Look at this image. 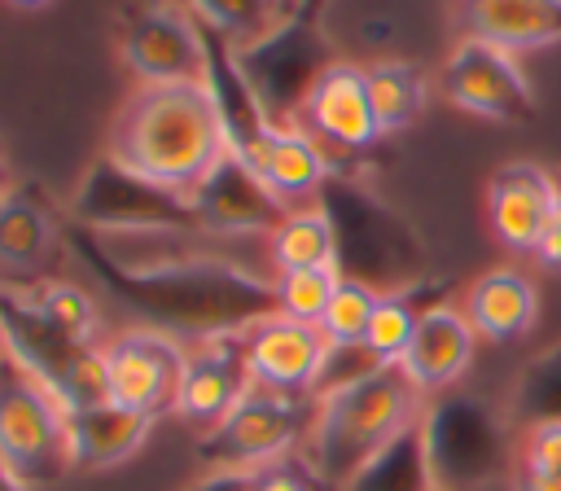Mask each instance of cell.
Instances as JSON below:
<instances>
[{"mask_svg":"<svg viewBox=\"0 0 561 491\" xmlns=\"http://www.w3.org/2000/svg\"><path fill=\"white\" fill-rule=\"evenodd\" d=\"M561 202L557 171L539 162H504L486 184V228L508 254H535Z\"/></svg>","mask_w":561,"mask_h":491,"instance_id":"14","label":"cell"},{"mask_svg":"<svg viewBox=\"0 0 561 491\" xmlns=\"http://www.w3.org/2000/svg\"><path fill=\"white\" fill-rule=\"evenodd\" d=\"M123 66L131 70L136 88L162 83H202L206 79V48L193 13L175 0H145L123 18L118 35Z\"/></svg>","mask_w":561,"mask_h":491,"instance_id":"11","label":"cell"},{"mask_svg":"<svg viewBox=\"0 0 561 491\" xmlns=\"http://www.w3.org/2000/svg\"><path fill=\"white\" fill-rule=\"evenodd\" d=\"M9 184H4V153H0V193H4Z\"/></svg>","mask_w":561,"mask_h":491,"instance_id":"40","label":"cell"},{"mask_svg":"<svg viewBox=\"0 0 561 491\" xmlns=\"http://www.w3.org/2000/svg\"><path fill=\"white\" fill-rule=\"evenodd\" d=\"M465 316L482 342H517L539 320V285L522 267H491L465 289Z\"/></svg>","mask_w":561,"mask_h":491,"instance_id":"23","label":"cell"},{"mask_svg":"<svg viewBox=\"0 0 561 491\" xmlns=\"http://www.w3.org/2000/svg\"><path fill=\"white\" fill-rule=\"evenodd\" d=\"M377 298H381V289L342 276L333 298H329V307H324V316H320V333L329 338V346H364V333H368V320L377 311Z\"/></svg>","mask_w":561,"mask_h":491,"instance_id":"31","label":"cell"},{"mask_svg":"<svg viewBox=\"0 0 561 491\" xmlns=\"http://www.w3.org/2000/svg\"><path fill=\"white\" fill-rule=\"evenodd\" d=\"M478 351V333L460 302H430L416 320L412 346L403 355V373L425 399H443L456 390V381L469 373Z\"/></svg>","mask_w":561,"mask_h":491,"instance_id":"20","label":"cell"},{"mask_svg":"<svg viewBox=\"0 0 561 491\" xmlns=\"http://www.w3.org/2000/svg\"><path fill=\"white\" fill-rule=\"evenodd\" d=\"M188 491H250V473L245 469H210Z\"/></svg>","mask_w":561,"mask_h":491,"instance_id":"35","label":"cell"},{"mask_svg":"<svg viewBox=\"0 0 561 491\" xmlns=\"http://www.w3.org/2000/svg\"><path fill=\"white\" fill-rule=\"evenodd\" d=\"M267 259H272L276 276L337 267V232H333L329 215L316 202L298 206V210H285V219L267 232Z\"/></svg>","mask_w":561,"mask_h":491,"instance_id":"25","label":"cell"},{"mask_svg":"<svg viewBox=\"0 0 561 491\" xmlns=\"http://www.w3.org/2000/svg\"><path fill=\"white\" fill-rule=\"evenodd\" d=\"M298 127L311 132L320 145H333V149H346V153L373 149L381 140V127H377V114H373L364 66L333 61L316 79V88L307 92V101L298 110Z\"/></svg>","mask_w":561,"mask_h":491,"instance_id":"18","label":"cell"},{"mask_svg":"<svg viewBox=\"0 0 561 491\" xmlns=\"http://www.w3.org/2000/svg\"><path fill=\"white\" fill-rule=\"evenodd\" d=\"M66 246L145 329L180 342L245 333L276 311L267 237H215L206 228L92 232L66 219Z\"/></svg>","mask_w":561,"mask_h":491,"instance_id":"1","label":"cell"},{"mask_svg":"<svg viewBox=\"0 0 561 491\" xmlns=\"http://www.w3.org/2000/svg\"><path fill=\"white\" fill-rule=\"evenodd\" d=\"M337 281H342L337 267L285 272V276H276V311L280 316H294V320H307V324H320V316H324Z\"/></svg>","mask_w":561,"mask_h":491,"instance_id":"32","label":"cell"},{"mask_svg":"<svg viewBox=\"0 0 561 491\" xmlns=\"http://www.w3.org/2000/svg\"><path fill=\"white\" fill-rule=\"evenodd\" d=\"M70 219L92 232H171V228H202L193 215V202L175 189H162L127 167H118L110 153H101L75 202Z\"/></svg>","mask_w":561,"mask_h":491,"instance_id":"9","label":"cell"},{"mask_svg":"<svg viewBox=\"0 0 561 491\" xmlns=\"http://www.w3.org/2000/svg\"><path fill=\"white\" fill-rule=\"evenodd\" d=\"M0 469L22 491H44L75 469L70 412L9 355L0 359Z\"/></svg>","mask_w":561,"mask_h":491,"instance_id":"5","label":"cell"},{"mask_svg":"<svg viewBox=\"0 0 561 491\" xmlns=\"http://www.w3.org/2000/svg\"><path fill=\"white\" fill-rule=\"evenodd\" d=\"M0 342L4 355L31 373L66 412L105 403V342H83L53 324L18 285L0 281Z\"/></svg>","mask_w":561,"mask_h":491,"instance_id":"4","label":"cell"},{"mask_svg":"<svg viewBox=\"0 0 561 491\" xmlns=\"http://www.w3.org/2000/svg\"><path fill=\"white\" fill-rule=\"evenodd\" d=\"M320 4L324 0H294V9L267 35L237 48V66L245 83L276 123H298L307 92L337 61L320 31Z\"/></svg>","mask_w":561,"mask_h":491,"instance_id":"6","label":"cell"},{"mask_svg":"<svg viewBox=\"0 0 561 491\" xmlns=\"http://www.w3.org/2000/svg\"><path fill=\"white\" fill-rule=\"evenodd\" d=\"M184 13H193L197 22H206V26H215L224 39H232L237 48L241 44H250V39H259V35H267L289 9H294V0L285 4V0H175Z\"/></svg>","mask_w":561,"mask_h":491,"instance_id":"28","label":"cell"},{"mask_svg":"<svg viewBox=\"0 0 561 491\" xmlns=\"http://www.w3.org/2000/svg\"><path fill=\"white\" fill-rule=\"evenodd\" d=\"M434 491H443V487H434Z\"/></svg>","mask_w":561,"mask_h":491,"instance_id":"42","label":"cell"},{"mask_svg":"<svg viewBox=\"0 0 561 491\" xmlns=\"http://www.w3.org/2000/svg\"><path fill=\"white\" fill-rule=\"evenodd\" d=\"M0 491H22V487H18V482H13V478L0 469Z\"/></svg>","mask_w":561,"mask_h":491,"instance_id":"39","label":"cell"},{"mask_svg":"<svg viewBox=\"0 0 561 491\" xmlns=\"http://www.w3.org/2000/svg\"><path fill=\"white\" fill-rule=\"evenodd\" d=\"M250 491H316V478H311L302 465L280 460V465L254 469V473H250Z\"/></svg>","mask_w":561,"mask_h":491,"instance_id":"34","label":"cell"},{"mask_svg":"<svg viewBox=\"0 0 561 491\" xmlns=\"http://www.w3.org/2000/svg\"><path fill=\"white\" fill-rule=\"evenodd\" d=\"M188 202L197 224L215 237H267L289 210L237 153H224Z\"/></svg>","mask_w":561,"mask_h":491,"instance_id":"15","label":"cell"},{"mask_svg":"<svg viewBox=\"0 0 561 491\" xmlns=\"http://www.w3.org/2000/svg\"><path fill=\"white\" fill-rule=\"evenodd\" d=\"M188 346L162 329H123L105 342V399L145 416H167L180 403Z\"/></svg>","mask_w":561,"mask_h":491,"instance_id":"10","label":"cell"},{"mask_svg":"<svg viewBox=\"0 0 561 491\" xmlns=\"http://www.w3.org/2000/svg\"><path fill=\"white\" fill-rule=\"evenodd\" d=\"M508 473H561V416H530L513 443Z\"/></svg>","mask_w":561,"mask_h":491,"instance_id":"33","label":"cell"},{"mask_svg":"<svg viewBox=\"0 0 561 491\" xmlns=\"http://www.w3.org/2000/svg\"><path fill=\"white\" fill-rule=\"evenodd\" d=\"M346 491H434V473H430L421 425L408 430L399 443H390Z\"/></svg>","mask_w":561,"mask_h":491,"instance_id":"27","label":"cell"},{"mask_svg":"<svg viewBox=\"0 0 561 491\" xmlns=\"http://www.w3.org/2000/svg\"><path fill=\"white\" fill-rule=\"evenodd\" d=\"M557 180H561V171H557ZM535 259H539L543 267H561V202H557V215H552V224H548V232H543Z\"/></svg>","mask_w":561,"mask_h":491,"instance_id":"36","label":"cell"},{"mask_svg":"<svg viewBox=\"0 0 561 491\" xmlns=\"http://www.w3.org/2000/svg\"><path fill=\"white\" fill-rule=\"evenodd\" d=\"M184 346H188V364H184L175 416H184L188 425L210 434L254 386L250 368H245V342H241V333H219V338H202V342H184Z\"/></svg>","mask_w":561,"mask_h":491,"instance_id":"19","label":"cell"},{"mask_svg":"<svg viewBox=\"0 0 561 491\" xmlns=\"http://www.w3.org/2000/svg\"><path fill=\"white\" fill-rule=\"evenodd\" d=\"M57 241H66V215L53 206V197L31 180L9 184L0 193V267L13 272L4 285L44 281Z\"/></svg>","mask_w":561,"mask_h":491,"instance_id":"17","label":"cell"},{"mask_svg":"<svg viewBox=\"0 0 561 491\" xmlns=\"http://www.w3.org/2000/svg\"><path fill=\"white\" fill-rule=\"evenodd\" d=\"M9 4H18V9H44V4H53V0H9Z\"/></svg>","mask_w":561,"mask_h":491,"instance_id":"38","label":"cell"},{"mask_svg":"<svg viewBox=\"0 0 561 491\" xmlns=\"http://www.w3.org/2000/svg\"><path fill=\"white\" fill-rule=\"evenodd\" d=\"M245 167H250L289 210L311 206V202L320 197V189L329 184V175H333V162H329L324 145H320L311 132H302L298 123H280V127L267 136V145H263Z\"/></svg>","mask_w":561,"mask_h":491,"instance_id":"22","label":"cell"},{"mask_svg":"<svg viewBox=\"0 0 561 491\" xmlns=\"http://www.w3.org/2000/svg\"><path fill=\"white\" fill-rule=\"evenodd\" d=\"M364 75H368V96H373V114H377L381 136L408 132V127L421 118L425 96H430L421 66H416V61H399V57H390V61H373V66H364Z\"/></svg>","mask_w":561,"mask_h":491,"instance_id":"26","label":"cell"},{"mask_svg":"<svg viewBox=\"0 0 561 491\" xmlns=\"http://www.w3.org/2000/svg\"><path fill=\"white\" fill-rule=\"evenodd\" d=\"M0 359H4V342H0Z\"/></svg>","mask_w":561,"mask_h":491,"instance_id":"41","label":"cell"},{"mask_svg":"<svg viewBox=\"0 0 561 491\" xmlns=\"http://www.w3.org/2000/svg\"><path fill=\"white\" fill-rule=\"evenodd\" d=\"M421 434H425V456H430L434 487H443V491H456V482L482 478V469L500 456L495 425L469 399H451V395L430 399Z\"/></svg>","mask_w":561,"mask_h":491,"instance_id":"16","label":"cell"},{"mask_svg":"<svg viewBox=\"0 0 561 491\" xmlns=\"http://www.w3.org/2000/svg\"><path fill=\"white\" fill-rule=\"evenodd\" d=\"M316 206L329 215L333 232H337V272L351 281H364L381 294L390 289H408V237L403 224L355 180H346L342 171L329 175V184L320 189Z\"/></svg>","mask_w":561,"mask_h":491,"instance_id":"7","label":"cell"},{"mask_svg":"<svg viewBox=\"0 0 561 491\" xmlns=\"http://www.w3.org/2000/svg\"><path fill=\"white\" fill-rule=\"evenodd\" d=\"M105 153L118 167L188 197L228 153L224 118L215 110L210 88L206 83L136 88L110 127Z\"/></svg>","mask_w":561,"mask_h":491,"instance_id":"2","label":"cell"},{"mask_svg":"<svg viewBox=\"0 0 561 491\" xmlns=\"http://www.w3.org/2000/svg\"><path fill=\"white\" fill-rule=\"evenodd\" d=\"M513 491H561V473H508Z\"/></svg>","mask_w":561,"mask_h":491,"instance_id":"37","label":"cell"},{"mask_svg":"<svg viewBox=\"0 0 561 491\" xmlns=\"http://www.w3.org/2000/svg\"><path fill=\"white\" fill-rule=\"evenodd\" d=\"M443 96L473 114V118H491V123H526L535 118L539 101L535 88L522 70V61L486 39H456V48L443 61Z\"/></svg>","mask_w":561,"mask_h":491,"instance_id":"12","label":"cell"},{"mask_svg":"<svg viewBox=\"0 0 561 491\" xmlns=\"http://www.w3.org/2000/svg\"><path fill=\"white\" fill-rule=\"evenodd\" d=\"M241 342H245V368L254 386L276 395H298V399L316 395V381L329 359V338L320 333V324L272 311L259 324H250Z\"/></svg>","mask_w":561,"mask_h":491,"instance_id":"13","label":"cell"},{"mask_svg":"<svg viewBox=\"0 0 561 491\" xmlns=\"http://www.w3.org/2000/svg\"><path fill=\"white\" fill-rule=\"evenodd\" d=\"M311 412L316 399L250 386L245 399L202 438V460L210 469H245V473L280 465L302 447L311 430Z\"/></svg>","mask_w":561,"mask_h":491,"instance_id":"8","label":"cell"},{"mask_svg":"<svg viewBox=\"0 0 561 491\" xmlns=\"http://www.w3.org/2000/svg\"><path fill=\"white\" fill-rule=\"evenodd\" d=\"M425 307L430 302H416V285L381 294L377 311L368 320V333H364V351L377 364H403V355L412 346V333H416V320H421Z\"/></svg>","mask_w":561,"mask_h":491,"instance_id":"29","label":"cell"},{"mask_svg":"<svg viewBox=\"0 0 561 491\" xmlns=\"http://www.w3.org/2000/svg\"><path fill=\"white\" fill-rule=\"evenodd\" d=\"M153 416L118 408V403H92L70 412V456L75 469H114L123 460H131L140 452V443L149 438Z\"/></svg>","mask_w":561,"mask_h":491,"instance_id":"24","label":"cell"},{"mask_svg":"<svg viewBox=\"0 0 561 491\" xmlns=\"http://www.w3.org/2000/svg\"><path fill=\"white\" fill-rule=\"evenodd\" d=\"M425 408L430 399L412 386L399 364L373 368L368 377L316 399L298 465L316 478V487L346 491L390 443H399L425 421Z\"/></svg>","mask_w":561,"mask_h":491,"instance_id":"3","label":"cell"},{"mask_svg":"<svg viewBox=\"0 0 561 491\" xmlns=\"http://www.w3.org/2000/svg\"><path fill=\"white\" fill-rule=\"evenodd\" d=\"M465 39H486L513 57L561 44V0H456Z\"/></svg>","mask_w":561,"mask_h":491,"instance_id":"21","label":"cell"},{"mask_svg":"<svg viewBox=\"0 0 561 491\" xmlns=\"http://www.w3.org/2000/svg\"><path fill=\"white\" fill-rule=\"evenodd\" d=\"M53 324H61L66 333L83 338V342H105V329H101V311L92 302V294L75 281H61V276H44L35 285H18Z\"/></svg>","mask_w":561,"mask_h":491,"instance_id":"30","label":"cell"}]
</instances>
